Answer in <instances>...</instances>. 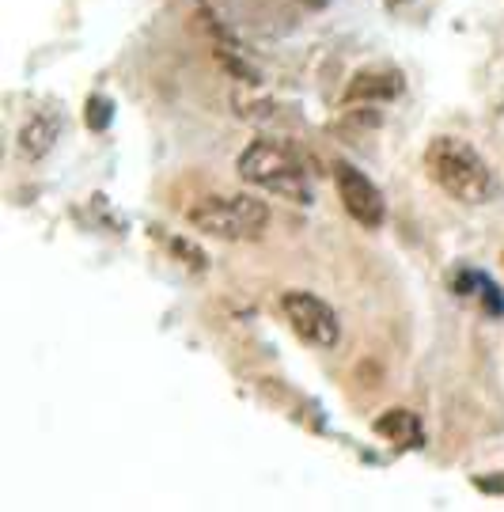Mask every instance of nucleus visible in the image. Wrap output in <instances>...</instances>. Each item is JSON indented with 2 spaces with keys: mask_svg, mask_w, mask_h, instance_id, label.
I'll return each mask as SVG.
<instances>
[{
  "mask_svg": "<svg viewBox=\"0 0 504 512\" xmlns=\"http://www.w3.org/2000/svg\"><path fill=\"white\" fill-rule=\"evenodd\" d=\"M334 179H338V198H342L345 213L357 220V224H364V228H379L383 217H387V205H383L379 186L364 171L345 164V160L334 164Z\"/></svg>",
  "mask_w": 504,
  "mask_h": 512,
  "instance_id": "nucleus-5",
  "label": "nucleus"
},
{
  "mask_svg": "<svg viewBox=\"0 0 504 512\" xmlns=\"http://www.w3.org/2000/svg\"><path fill=\"white\" fill-rule=\"evenodd\" d=\"M474 486H478V490H486V494H504V475H493V478H474Z\"/></svg>",
  "mask_w": 504,
  "mask_h": 512,
  "instance_id": "nucleus-10",
  "label": "nucleus"
},
{
  "mask_svg": "<svg viewBox=\"0 0 504 512\" xmlns=\"http://www.w3.org/2000/svg\"><path fill=\"white\" fill-rule=\"evenodd\" d=\"M281 311L292 323V330L319 349H334L342 342V323H338V311L330 308L326 300H319L315 293H304V289H292V293L281 296Z\"/></svg>",
  "mask_w": 504,
  "mask_h": 512,
  "instance_id": "nucleus-4",
  "label": "nucleus"
},
{
  "mask_svg": "<svg viewBox=\"0 0 504 512\" xmlns=\"http://www.w3.org/2000/svg\"><path fill=\"white\" fill-rule=\"evenodd\" d=\"M110 118H114V103H110L107 95H91L88 107H84V122H88V129L103 133V129L110 126Z\"/></svg>",
  "mask_w": 504,
  "mask_h": 512,
  "instance_id": "nucleus-9",
  "label": "nucleus"
},
{
  "mask_svg": "<svg viewBox=\"0 0 504 512\" xmlns=\"http://www.w3.org/2000/svg\"><path fill=\"white\" fill-rule=\"evenodd\" d=\"M190 224L216 239H258L270 224V205L251 194H213L190 209Z\"/></svg>",
  "mask_w": 504,
  "mask_h": 512,
  "instance_id": "nucleus-3",
  "label": "nucleus"
},
{
  "mask_svg": "<svg viewBox=\"0 0 504 512\" xmlns=\"http://www.w3.org/2000/svg\"><path fill=\"white\" fill-rule=\"evenodd\" d=\"M376 433L383 440H391L398 448H421L425 444V429H421V418H417L414 410H387V414H379L376 418Z\"/></svg>",
  "mask_w": 504,
  "mask_h": 512,
  "instance_id": "nucleus-8",
  "label": "nucleus"
},
{
  "mask_svg": "<svg viewBox=\"0 0 504 512\" xmlns=\"http://www.w3.org/2000/svg\"><path fill=\"white\" fill-rule=\"evenodd\" d=\"M239 175L247 179V183L262 186V190H270V194H281L288 202H311V171H307L304 156H300V148L285 145V141H270V137H262V141H254L239 160Z\"/></svg>",
  "mask_w": 504,
  "mask_h": 512,
  "instance_id": "nucleus-2",
  "label": "nucleus"
},
{
  "mask_svg": "<svg viewBox=\"0 0 504 512\" xmlns=\"http://www.w3.org/2000/svg\"><path fill=\"white\" fill-rule=\"evenodd\" d=\"M425 167H429L432 183L455 202L486 205L493 198V171L486 156L463 137H436L425 148Z\"/></svg>",
  "mask_w": 504,
  "mask_h": 512,
  "instance_id": "nucleus-1",
  "label": "nucleus"
},
{
  "mask_svg": "<svg viewBox=\"0 0 504 512\" xmlns=\"http://www.w3.org/2000/svg\"><path fill=\"white\" fill-rule=\"evenodd\" d=\"M402 76L395 73V69H364V73H357L353 80H349V88H345V103H376V99H398L402 95Z\"/></svg>",
  "mask_w": 504,
  "mask_h": 512,
  "instance_id": "nucleus-6",
  "label": "nucleus"
},
{
  "mask_svg": "<svg viewBox=\"0 0 504 512\" xmlns=\"http://www.w3.org/2000/svg\"><path fill=\"white\" fill-rule=\"evenodd\" d=\"M57 137H61V122H57V114L42 110V114H35L27 126L19 129L16 152L23 156V160H42V156L57 145Z\"/></svg>",
  "mask_w": 504,
  "mask_h": 512,
  "instance_id": "nucleus-7",
  "label": "nucleus"
},
{
  "mask_svg": "<svg viewBox=\"0 0 504 512\" xmlns=\"http://www.w3.org/2000/svg\"><path fill=\"white\" fill-rule=\"evenodd\" d=\"M300 4H304V8H326L330 0H300Z\"/></svg>",
  "mask_w": 504,
  "mask_h": 512,
  "instance_id": "nucleus-11",
  "label": "nucleus"
}]
</instances>
